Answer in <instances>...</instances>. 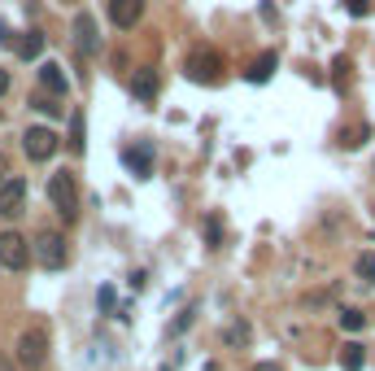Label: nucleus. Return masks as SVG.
I'll list each match as a JSON object with an SVG mask.
<instances>
[{
  "instance_id": "6e6552de",
  "label": "nucleus",
  "mask_w": 375,
  "mask_h": 371,
  "mask_svg": "<svg viewBox=\"0 0 375 371\" xmlns=\"http://www.w3.org/2000/svg\"><path fill=\"white\" fill-rule=\"evenodd\" d=\"M140 18H144V0H109V22L113 26L131 31V26H140Z\"/></svg>"
},
{
  "instance_id": "aec40b11",
  "label": "nucleus",
  "mask_w": 375,
  "mask_h": 371,
  "mask_svg": "<svg viewBox=\"0 0 375 371\" xmlns=\"http://www.w3.org/2000/svg\"><path fill=\"white\" fill-rule=\"evenodd\" d=\"M205 240H209L214 249L223 245V223H218V214H209V219H205Z\"/></svg>"
},
{
  "instance_id": "c756f323",
  "label": "nucleus",
  "mask_w": 375,
  "mask_h": 371,
  "mask_svg": "<svg viewBox=\"0 0 375 371\" xmlns=\"http://www.w3.org/2000/svg\"><path fill=\"white\" fill-rule=\"evenodd\" d=\"M257 371H280V367H275V363H262V367H257Z\"/></svg>"
},
{
  "instance_id": "f8f14e48",
  "label": "nucleus",
  "mask_w": 375,
  "mask_h": 371,
  "mask_svg": "<svg viewBox=\"0 0 375 371\" xmlns=\"http://www.w3.org/2000/svg\"><path fill=\"white\" fill-rule=\"evenodd\" d=\"M275 66H280V53H271V48H266V53L257 57L249 70H244V79H249V84H266V79L275 74Z\"/></svg>"
},
{
  "instance_id": "a878e982",
  "label": "nucleus",
  "mask_w": 375,
  "mask_h": 371,
  "mask_svg": "<svg viewBox=\"0 0 375 371\" xmlns=\"http://www.w3.org/2000/svg\"><path fill=\"white\" fill-rule=\"evenodd\" d=\"M345 9L353 13V18H367V13H371V0H345Z\"/></svg>"
},
{
  "instance_id": "2eb2a0df",
  "label": "nucleus",
  "mask_w": 375,
  "mask_h": 371,
  "mask_svg": "<svg viewBox=\"0 0 375 371\" xmlns=\"http://www.w3.org/2000/svg\"><path fill=\"white\" fill-rule=\"evenodd\" d=\"M44 53V35H40V31H26V35L18 40V57L22 61H35Z\"/></svg>"
},
{
  "instance_id": "f3484780",
  "label": "nucleus",
  "mask_w": 375,
  "mask_h": 371,
  "mask_svg": "<svg viewBox=\"0 0 375 371\" xmlns=\"http://www.w3.org/2000/svg\"><path fill=\"white\" fill-rule=\"evenodd\" d=\"M340 328H345V332H362L367 328V315L362 310H340Z\"/></svg>"
},
{
  "instance_id": "7ed1b4c3",
  "label": "nucleus",
  "mask_w": 375,
  "mask_h": 371,
  "mask_svg": "<svg viewBox=\"0 0 375 371\" xmlns=\"http://www.w3.org/2000/svg\"><path fill=\"white\" fill-rule=\"evenodd\" d=\"M218 70H223V57L214 48H197V53H188V61H184V74L192 84H218Z\"/></svg>"
},
{
  "instance_id": "f03ea898",
  "label": "nucleus",
  "mask_w": 375,
  "mask_h": 371,
  "mask_svg": "<svg viewBox=\"0 0 375 371\" xmlns=\"http://www.w3.org/2000/svg\"><path fill=\"white\" fill-rule=\"evenodd\" d=\"M48 201L61 214V223H74L79 219V188H74V171H57L48 175Z\"/></svg>"
},
{
  "instance_id": "4be33fe9",
  "label": "nucleus",
  "mask_w": 375,
  "mask_h": 371,
  "mask_svg": "<svg viewBox=\"0 0 375 371\" xmlns=\"http://www.w3.org/2000/svg\"><path fill=\"white\" fill-rule=\"evenodd\" d=\"M223 341H227V345H244V341H249V328H244V324H232V328L223 332Z\"/></svg>"
},
{
  "instance_id": "f257e3e1",
  "label": "nucleus",
  "mask_w": 375,
  "mask_h": 371,
  "mask_svg": "<svg viewBox=\"0 0 375 371\" xmlns=\"http://www.w3.org/2000/svg\"><path fill=\"white\" fill-rule=\"evenodd\" d=\"M13 358H18V367H26V371H40L48 363V328L44 324L22 328L18 341H13Z\"/></svg>"
},
{
  "instance_id": "9d476101",
  "label": "nucleus",
  "mask_w": 375,
  "mask_h": 371,
  "mask_svg": "<svg viewBox=\"0 0 375 371\" xmlns=\"http://www.w3.org/2000/svg\"><path fill=\"white\" fill-rule=\"evenodd\" d=\"M74 44H79V53H88V57L101 48V35H96L92 13H79V18H74Z\"/></svg>"
},
{
  "instance_id": "5701e85b",
  "label": "nucleus",
  "mask_w": 375,
  "mask_h": 371,
  "mask_svg": "<svg viewBox=\"0 0 375 371\" xmlns=\"http://www.w3.org/2000/svg\"><path fill=\"white\" fill-rule=\"evenodd\" d=\"M367 136H371V127H362V132L349 127V132H340V144H345V149H358V140H367Z\"/></svg>"
},
{
  "instance_id": "bb28decb",
  "label": "nucleus",
  "mask_w": 375,
  "mask_h": 371,
  "mask_svg": "<svg viewBox=\"0 0 375 371\" xmlns=\"http://www.w3.org/2000/svg\"><path fill=\"white\" fill-rule=\"evenodd\" d=\"M5 180H9V157L0 153V184H5Z\"/></svg>"
},
{
  "instance_id": "1a4fd4ad",
  "label": "nucleus",
  "mask_w": 375,
  "mask_h": 371,
  "mask_svg": "<svg viewBox=\"0 0 375 371\" xmlns=\"http://www.w3.org/2000/svg\"><path fill=\"white\" fill-rule=\"evenodd\" d=\"M122 162L131 166L136 180H149V175H153V149H149V144H131V149H122Z\"/></svg>"
},
{
  "instance_id": "6ab92c4d",
  "label": "nucleus",
  "mask_w": 375,
  "mask_h": 371,
  "mask_svg": "<svg viewBox=\"0 0 375 371\" xmlns=\"http://www.w3.org/2000/svg\"><path fill=\"white\" fill-rule=\"evenodd\" d=\"M349 70H353V61H349V57H336V66H332V74H336V88H340V92L349 88Z\"/></svg>"
},
{
  "instance_id": "393cba45",
  "label": "nucleus",
  "mask_w": 375,
  "mask_h": 371,
  "mask_svg": "<svg viewBox=\"0 0 375 371\" xmlns=\"http://www.w3.org/2000/svg\"><path fill=\"white\" fill-rule=\"evenodd\" d=\"M96 306H101V315L113 310V288H109V284H101V293H96Z\"/></svg>"
},
{
  "instance_id": "7c9ffc66",
  "label": "nucleus",
  "mask_w": 375,
  "mask_h": 371,
  "mask_svg": "<svg viewBox=\"0 0 375 371\" xmlns=\"http://www.w3.org/2000/svg\"><path fill=\"white\" fill-rule=\"evenodd\" d=\"M161 371H175V367H161Z\"/></svg>"
},
{
  "instance_id": "dca6fc26",
  "label": "nucleus",
  "mask_w": 375,
  "mask_h": 371,
  "mask_svg": "<svg viewBox=\"0 0 375 371\" xmlns=\"http://www.w3.org/2000/svg\"><path fill=\"white\" fill-rule=\"evenodd\" d=\"M83 136H88V132H83V114H74V118H70V140H66L74 153H83Z\"/></svg>"
},
{
  "instance_id": "412c9836",
  "label": "nucleus",
  "mask_w": 375,
  "mask_h": 371,
  "mask_svg": "<svg viewBox=\"0 0 375 371\" xmlns=\"http://www.w3.org/2000/svg\"><path fill=\"white\" fill-rule=\"evenodd\" d=\"M31 109H40V114H48V118H57V114H61L57 96H53V101H48V96H35V101H31Z\"/></svg>"
},
{
  "instance_id": "0eeeda50",
  "label": "nucleus",
  "mask_w": 375,
  "mask_h": 371,
  "mask_svg": "<svg viewBox=\"0 0 375 371\" xmlns=\"http://www.w3.org/2000/svg\"><path fill=\"white\" fill-rule=\"evenodd\" d=\"M22 205H26V180H22V175H9V180L0 184V214L18 219Z\"/></svg>"
},
{
  "instance_id": "20e7f679",
  "label": "nucleus",
  "mask_w": 375,
  "mask_h": 371,
  "mask_svg": "<svg viewBox=\"0 0 375 371\" xmlns=\"http://www.w3.org/2000/svg\"><path fill=\"white\" fill-rule=\"evenodd\" d=\"M22 149H26L31 162H48V157L61 149V136L53 132V127H31V132L22 136Z\"/></svg>"
},
{
  "instance_id": "9b49d317",
  "label": "nucleus",
  "mask_w": 375,
  "mask_h": 371,
  "mask_svg": "<svg viewBox=\"0 0 375 371\" xmlns=\"http://www.w3.org/2000/svg\"><path fill=\"white\" fill-rule=\"evenodd\" d=\"M157 74H153V66H140V70H131V92H136V101H153L157 96Z\"/></svg>"
},
{
  "instance_id": "ddd939ff",
  "label": "nucleus",
  "mask_w": 375,
  "mask_h": 371,
  "mask_svg": "<svg viewBox=\"0 0 375 371\" xmlns=\"http://www.w3.org/2000/svg\"><path fill=\"white\" fill-rule=\"evenodd\" d=\"M40 84L53 92V96H66L70 92V84H66V74H61L57 61H44V66H40Z\"/></svg>"
},
{
  "instance_id": "423d86ee",
  "label": "nucleus",
  "mask_w": 375,
  "mask_h": 371,
  "mask_svg": "<svg viewBox=\"0 0 375 371\" xmlns=\"http://www.w3.org/2000/svg\"><path fill=\"white\" fill-rule=\"evenodd\" d=\"M0 267L5 271H26L31 267V245L18 232H0Z\"/></svg>"
},
{
  "instance_id": "c85d7f7f",
  "label": "nucleus",
  "mask_w": 375,
  "mask_h": 371,
  "mask_svg": "<svg viewBox=\"0 0 375 371\" xmlns=\"http://www.w3.org/2000/svg\"><path fill=\"white\" fill-rule=\"evenodd\" d=\"M0 371H13V363H9V358H0Z\"/></svg>"
},
{
  "instance_id": "b1692460",
  "label": "nucleus",
  "mask_w": 375,
  "mask_h": 371,
  "mask_svg": "<svg viewBox=\"0 0 375 371\" xmlns=\"http://www.w3.org/2000/svg\"><path fill=\"white\" fill-rule=\"evenodd\" d=\"M188 324H192V306H188V310H179V315L170 319V328H166V332H170V336H179V332H184Z\"/></svg>"
},
{
  "instance_id": "39448f33",
  "label": "nucleus",
  "mask_w": 375,
  "mask_h": 371,
  "mask_svg": "<svg viewBox=\"0 0 375 371\" xmlns=\"http://www.w3.org/2000/svg\"><path fill=\"white\" fill-rule=\"evenodd\" d=\"M35 258H40V267H48V271H61V267L70 262L66 236H57V232H40V240H35Z\"/></svg>"
},
{
  "instance_id": "a211bd4d",
  "label": "nucleus",
  "mask_w": 375,
  "mask_h": 371,
  "mask_svg": "<svg viewBox=\"0 0 375 371\" xmlns=\"http://www.w3.org/2000/svg\"><path fill=\"white\" fill-rule=\"evenodd\" d=\"M353 271H358V280H362V284H375V253H362Z\"/></svg>"
},
{
  "instance_id": "cd10ccee",
  "label": "nucleus",
  "mask_w": 375,
  "mask_h": 371,
  "mask_svg": "<svg viewBox=\"0 0 375 371\" xmlns=\"http://www.w3.org/2000/svg\"><path fill=\"white\" fill-rule=\"evenodd\" d=\"M9 92V70H0V96Z\"/></svg>"
},
{
  "instance_id": "4468645a",
  "label": "nucleus",
  "mask_w": 375,
  "mask_h": 371,
  "mask_svg": "<svg viewBox=\"0 0 375 371\" xmlns=\"http://www.w3.org/2000/svg\"><path fill=\"white\" fill-rule=\"evenodd\" d=\"M340 367H345V371H362L367 367V349L362 345H340Z\"/></svg>"
}]
</instances>
